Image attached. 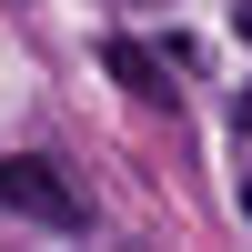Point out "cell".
Wrapping results in <instances>:
<instances>
[{
	"label": "cell",
	"mask_w": 252,
	"mask_h": 252,
	"mask_svg": "<svg viewBox=\"0 0 252 252\" xmlns=\"http://www.w3.org/2000/svg\"><path fill=\"white\" fill-rule=\"evenodd\" d=\"M0 212L40 222V232H91V202H81V182L61 172V161H40V152H10V161H0Z\"/></svg>",
	"instance_id": "obj_1"
},
{
	"label": "cell",
	"mask_w": 252,
	"mask_h": 252,
	"mask_svg": "<svg viewBox=\"0 0 252 252\" xmlns=\"http://www.w3.org/2000/svg\"><path fill=\"white\" fill-rule=\"evenodd\" d=\"M101 71H111V81H121V91H131V101H141V111H161V101H172V91H182V81H172V71H161V51H141V40H121V31H111V40H101Z\"/></svg>",
	"instance_id": "obj_2"
},
{
	"label": "cell",
	"mask_w": 252,
	"mask_h": 252,
	"mask_svg": "<svg viewBox=\"0 0 252 252\" xmlns=\"http://www.w3.org/2000/svg\"><path fill=\"white\" fill-rule=\"evenodd\" d=\"M232 20H242V40H252V0H232Z\"/></svg>",
	"instance_id": "obj_3"
},
{
	"label": "cell",
	"mask_w": 252,
	"mask_h": 252,
	"mask_svg": "<svg viewBox=\"0 0 252 252\" xmlns=\"http://www.w3.org/2000/svg\"><path fill=\"white\" fill-rule=\"evenodd\" d=\"M242 212H252V172H242Z\"/></svg>",
	"instance_id": "obj_4"
}]
</instances>
